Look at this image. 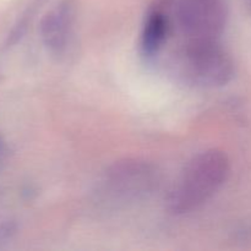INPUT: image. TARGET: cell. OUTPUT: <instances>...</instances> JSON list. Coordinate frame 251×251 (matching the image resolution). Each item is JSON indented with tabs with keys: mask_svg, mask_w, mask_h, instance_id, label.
Listing matches in <instances>:
<instances>
[{
	"mask_svg": "<svg viewBox=\"0 0 251 251\" xmlns=\"http://www.w3.org/2000/svg\"><path fill=\"white\" fill-rule=\"evenodd\" d=\"M173 11L186 41H218L227 21L223 0H173Z\"/></svg>",
	"mask_w": 251,
	"mask_h": 251,
	"instance_id": "3",
	"label": "cell"
},
{
	"mask_svg": "<svg viewBox=\"0 0 251 251\" xmlns=\"http://www.w3.org/2000/svg\"><path fill=\"white\" fill-rule=\"evenodd\" d=\"M157 181V172L152 164L140 159H124L110 167L104 185L110 196L125 201L146 196Z\"/></svg>",
	"mask_w": 251,
	"mask_h": 251,
	"instance_id": "4",
	"label": "cell"
},
{
	"mask_svg": "<svg viewBox=\"0 0 251 251\" xmlns=\"http://www.w3.org/2000/svg\"><path fill=\"white\" fill-rule=\"evenodd\" d=\"M173 12V0H154L150 6L141 33V49L147 58L156 55L163 47Z\"/></svg>",
	"mask_w": 251,
	"mask_h": 251,
	"instance_id": "6",
	"label": "cell"
},
{
	"mask_svg": "<svg viewBox=\"0 0 251 251\" xmlns=\"http://www.w3.org/2000/svg\"><path fill=\"white\" fill-rule=\"evenodd\" d=\"M76 21V5L73 0H64L49 10L41 22V37L50 53L61 55L66 51Z\"/></svg>",
	"mask_w": 251,
	"mask_h": 251,
	"instance_id": "5",
	"label": "cell"
},
{
	"mask_svg": "<svg viewBox=\"0 0 251 251\" xmlns=\"http://www.w3.org/2000/svg\"><path fill=\"white\" fill-rule=\"evenodd\" d=\"M229 172V159L221 150L211 149L196 154L169 191V212L185 215L198 210L222 188Z\"/></svg>",
	"mask_w": 251,
	"mask_h": 251,
	"instance_id": "1",
	"label": "cell"
},
{
	"mask_svg": "<svg viewBox=\"0 0 251 251\" xmlns=\"http://www.w3.org/2000/svg\"><path fill=\"white\" fill-rule=\"evenodd\" d=\"M173 68L185 82L199 87H222L234 76V63L218 41H186Z\"/></svg>",
	"mask_w": 251,
	"mask_h": 251,
	"instance_id": "2",
	"label": "cell"
}]
</instances>
